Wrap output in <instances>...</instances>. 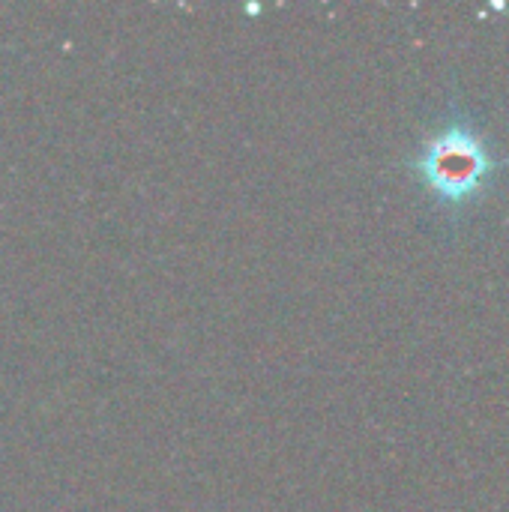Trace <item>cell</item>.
<instances>
[{
    "label": "cell",
    "instance_id": "cell-1",
    "mask_svg": "<svg viewBox=\"0 0 509 512\" xmlns=\"http://www.w3.org/2000/svg\"><path fill=\"white\" fill-rule=\"evenodd\" d=\"M486 171V159L480 147L468 138H447L432 147L426 159V174L429 180L444 192V195H465L477 186V177Z\"/></svg>",
    "mask_w": 509,
    "mask_h": 512
}]
</instances>
